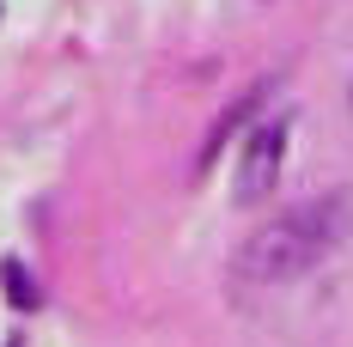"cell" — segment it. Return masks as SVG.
I'll return each mask as SVG.
<instances>
[{
  "label": "cell",
  "instance_id": "2",
  "mask_svg": "<svg viewBox=\"0 0 353 347\" xmlns=\"http://www.w3.org/2000/svg\"><path fill=\"white\" fill-rule=\"evenodd\" d=\"M281 152H286V116L262 122V128L244 140V159H238V201H244V208H250V201H262V195L274 189Z\"/></svg>",
  "mask_w": 353,
  "mask_h": 347
},
{
  "label": "cell",
  "instance_id": "1",
  "mask_svg": "<svg viewBox=\"0 0 353 347\" xmlns=\"http://www.w3.org/2000/svg\"><path fill=\"white\" fill-rule=\"evenodd\" d=\"M347 238V201L341 195H317V201H299V208L274 213L262 232H250L232 256V275L250 286H281V280L311 275L317 262H329Z\"/></svg>",
  "mask_w": 353,
  "mask_h": 347
},
{
  "label": "cell",
  "instance_id": "3",
  "mask_svg": "<svg viewBox=\"0 0 353 347\" xmlns=\"http://www.w3.org/2000/svg\"><path fill=\"white\" fill-rule=\"evenodd\" d=\"M0 280H6V299H12V305H19V311H31L37 299H43V293H37V280H31V268H19V262H12V256H6V262H0Z\"/></svg>",
  "mask_w": 353,
  "mask_h": 347
}]
</instances>
